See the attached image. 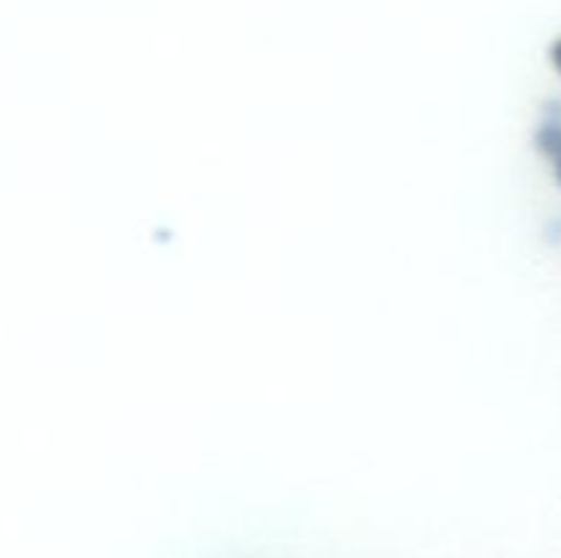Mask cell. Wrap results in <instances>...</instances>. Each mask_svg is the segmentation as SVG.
Returning <instances> with one entry per match:
<instances>
[{"label":"cell","mask_w":561,"mask_h":558,"mask_svg":"<svg viewBox=\"0 0 561 558\" xmlns=\"http://www.w3.org/2000/svg\"><path fill=\"white\" fill-rule=\"evenodd\" d=\"M551 58H553V66H557V69L561 71V38L557 44H553V49H551Z\"/></svg>","instance_id":"obj_2"},{"label":"cell","mask_w":561,"mask_h":558,"mask_svg":"<svg viewBox=\"0 0 561 558\" xmlns=\"http://www.w3.org/2000/svg\"><path fill=\"white\" fill-rule=\"evenodd\" d=\"M537 148L548 159L561 186V102H551L542 113L540 126H537Z\"/></svg>","instance_id":"obj_1"}]
</instances>
